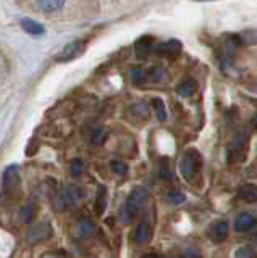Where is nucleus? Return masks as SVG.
Listing matches in <instances>:
<instances>
[{"label":"nucleus","mask_w":257,"mask_h":258,"mask_svg":"<svg viewBox=\"0 0 257 258\" xmlns=\"http://www.w3.org/2000/svg\"><path fill=\"white\" fill-rule=\"evenodd\" d=\"M142 258H159V256H157L156 253H146Z\"/></svg>","instance_id":"7c9ffc66"},{"label":"nucleus","mask_w":257,"mask_h":258,"mask_svg":"<svg viewBox=\"0 0 257 258\" xmlns=\"http://www.w3.org/2000/svg\"><path fill=\"white\" fill-rule=\"evenodd\" d=\"M181 50V44L178 40H168L165 44L160 45H154V52H157L159 55H176Z\"/></svg>","instance_id":"1a4fd4ad"},{"label":"nucleus","mask_w":257,"mask_h":258,"mask_svg":"<svg viewBox=\"0 0 257 258\" xmlns=\"http://www.w3.org/2000/svg\"><path fill=\"white\" fill-rule=\"evenodd\" d=\"M209 237L212 239V242L219 244V242H223L228 237V223L227 221H215L211 229H209Z\"/></svg>","instance_id":"20e7f679"},{"label":"nucleus","mask_w":257,"mask_h":258,"mask_svg":"<svg viewBox=\"0 0 257 258\" xmlns=\"http://www.w3.org/2000/svg\"><path fill=\"white\" fill-rule=\"evenodd\" d=\"M104 208H106V187H100L97 194V212L102 213Z\"/></svg>","instance_id":"bb28decb"},{"label":"nucleus","mask_w":257,"mask_h":258,"mask_svg":"<svg viewBox=\"0 0 257 258\" xmlns=\"http://www.w3.org/2000/svg\"><path fill=\"white\" fill-rule=\"evenodd\" d=\"M199 2H207V0H199Z\"/></svg>","instance_id":"473e14b6"},{"label":"nucleus","mask_w":257,"mask_h":258,"mask_svg":"<svg viewBox=\"0 0 257 258\" xmlns=\"http://www.w3.org/2000/svg\"><path fill=\"white\" fill-rule=\"evenodd\" d=\"M81 52V42L79 40H75V42H70L63 47V50L59 53V61H70L71 58H75V56Z\"/></svg>","instance_id":"0eeeda50"},{"label":"nucleus","mask_w":257,"mask_h":258,"mask_svg":"<svg viewBox=\"0 0 257 258\" xmlns=\"http://www.w3.org/2000/svg\"><path fill=\"white\" fill-rule=\"evenodd\" d=\"M150 239V228L147 223H141L138 228L134 231V240L138 242L139 245L142 244H147Z\"/></svg>","instance_id":"2eb2a0df"},{"label":"nucleus","mask_w":257,"mask_h":258,"mask_svg":"<svg viewBox=\"0 0 257 258\" xmlns=\"http://www.w3.org/2000/svg\"><path fill=\"white\" fill-rule=\"evenodd\" d=\"M202 163V158H200V153L196 149H189L186 153L183 155L180 160V173L186 181H191L194 177Z\"/></svg>","instance_id":"f03ea898"},{"label":"nucleus","mask_w":257,"mask_h":258,"mask_svg":"<svg viewBox=\"0 0 257 258\" xmlns=\"http://www.w3.org/2000/svg\"><path fill=\"white\" fill-rule=\"evenodd\" d=\"M130 78H131V83H133L134 86H142V84H146V81H147L146 71L141 70V68H134V70L130 73Z\"/></svg>","instance_id":"4be33fe9"},{"label":"nucleus","mask_w":257,"mask_h":258,"mask_svg":"<svg viewBox=\"0 0 257 258\" xmlns=\"http://www.w3.org/2000/svg\"><path fill=\"white\" fill-rule=\"evenodd\" d=\"M241 40L247 45L257 44V29H247L244 32H241Z\"/></svg>","instance_id":"b1692460"},{"label":"nucleus","mask_w":257,"mask_h":258,"mask_svg":"<svg viewBox=\"0 0 257 258\" xmlns=\"http://www.w3.org/2000/svg\"><path fill=\"white\" fill-rule=\"evenodd\" d=\"M130 111H131V115L134 116V118H138V119H146L147 116H149V105L146 103V102H136V103H133L131 105V108H130Z\"/></svg>","instance_id":"f3484780"},{"label":"nucleus","mask_w":257,"mask_h":258,"mask_svg":"<svg viewBox=\"0 0 257 258\" xmlns=\"http://www.w3.org/2000/svg\"><path fill=\"white\" fill-rule=\"evenodd\" d=\"M196 83L192 79H184L181 84H178V87H176V92H178V95L181 97H189L196 92Z\"/></svg>","instance_id":"a211bd4d"},{"label":"nucleus","mask_w":257,"mask_h":258,"mask_svg":"<svg viewBox=\"0 0 257 258\" xmlns=\"http://www.w3.org/2000/svg\"><path fill=\"white\" fill-rule=\"evenodd\" d=\"M160 173H162V177H165V179H172V171H170V168H168L167 165L162 166V169H160Z\"/></svg>","instance_id":"c85d7f7f"},{"label":"nucleus","mask_w":257,"mask_h":258,"mask_svg":"<svg viewBox=\"0 0 257 258\" xmlns=\"http://www.w3.org/2000/svg\"><path fill=\"white\" fill-rule=\"evenodd\" d=\"M167 202H168V204H172V205H181V204L186 202V196H184L181 190L173 189V190H170L167 194Z\"/></svg>","instance_id":"aec40b11"},{"label":"nucleus","mask_w":257,"mask_h":258,"mask_svg":"<svg viewBox=\"0 0 257 258\" xmlns=\"http://www.w3.org/2000/svg\"><path fill=\"white\" fill-rule=\"evenodd\" d=\"M110 166H112V171L117 173V174H125L128 171V166L123 163L122 160H114Z\"/></svg>","instance_id":"a878e982"},{"label":"nucleus","mask_w":257,"mask_h":258,"mask_svg":"<svg viewBox=\"0 0 257 258\" xmlns=\"http://www.w3.org/2000/svg\"><path fill=\"white\" fill-rule=\"evenodd\" d=\"M152 107H154L156 111V116L159 121H165L167 119V108H165V103L162 99H154L152 100Z\"/></svg>","instance_id":"412c9836"},{"label":"nucleus","mask_w":257,"mask_h":258,"mask_svg":"<svg viewBox=\"0 0 257 258\" xmlns=\"http://www.w3.org/2000/svg\"><path fill=\"white\" fill-rule=\"evenodd\" d=\"M152 50H154V45H152L150 37H141L139 40H136V44H134L136 56H139V58H147Z\"/></svg>","instance_id":"6e6552de"},{"label":"nucleus","mask_w":257,"mask_h":258,"mask_svg":"<svg viewBox=\"0 0 257 258\" xmlns=\"http://www.w3.org/2000/svg\"><path fill=\"white\" fill-rule=\"evenodd\" d=\"M60 196H62L63 202H65V205L71 207V205H76L78 202L83 199V192L79 187H76V185H68V187L60 194Z\"/></svg>","instance_id":"39448f33"},{"label":"nucleus","mask_w":257,"mask_h":258,"mask_svg":"<svg viewBox=\"0 0 257 258\" xmlns=\"http://www.w3.org/2000/svg\"><path fill=\"white\" fill-rule=\"evenodd\" d=\"M65 4V0H37V7L44 13H55Z\"/></svg>","instance_id":"ddd939ff"},{"label":"nucleus","mask_w":257,"mask_h":258,"mask_svg":"<svg viewBox=\"0 0 257 258\" xmlns=\"http://www.w3.org/2000/svg\"><path fill=\"white\" fill-rule=\"evenodd\" d=\"M254 226H255V218L251 213H239L235 220V229L239 232L252 229Z\"/></svg>","instance_id":"423d86ee"},{"label":"nucleus","mask_w":257,"mask_h":258,"mask_svg":"<svg viewBox=\"0 0 257 258\" xmlns=\"http://www.w3.org/2000/svg\"><path fill=\"white\" fill-rule=\"evenodd\" d=\"M83 169H84V163H83V160H79V158H75L73 161H71V166H70V171L73 176H79L83 173Z\"/></svg>","instance_id":"393cba45"},{"label":"nucleus","mask_w":257,"mask_h":258,"mask_svg":"<svg viewBox=\"0 0 257 258\" xmlns=\"http://www.w3.org/2000/svg\"><path fill=\"white\" fill-rule=\"evenodd\" d=\"M4 184H5L9 189L17 187V185L20 184V171H18V166H17V165H13V166H10V168H7L5 176H4Z\"/></svg>","instance_id":"f8f14e48"},{"label":"nucleus","mask_w":257,"mask_h":258,"mask_svg":"<svg viewBox=\"0 0 257 258\" xmlns=\"http://www.w3.org/2000/svg\"><path fill=\"white\" fill-rule=\"evenodd\" d=\"M76 231L81 237H91L94 231H95V226L91 220H87V218H83V220H79L78 224H76Z\"/></svg>","instance_id":"dca6fc26"},{"label":"nucleus","mask_w":257,"mask_h":258,"mask_svg":"<svg viewBox=\"0 0 257 258\" xmlns=\"http://www.w3.org/2000/svg\"><path fill=\"white\" fill-rule=\"evenodd\" d=\"M34 212H36V204H34V200H26L25 202V205H21L20 208V221L23 224H28L33 221V218H34Z\"/></svg>","instance_id":"9d476101"},{"label":"nucleus","mask_w":257,"mask_h":258,"mask_svg":"<svg viewBox=\"0 0 257 258\" xmlns=\"http://www.w3.org/2000/svg\"><path fill=\"white\" fill-rule=\"evenodd\" d=\"M184 258H200V253L197 252V250H186L184 252Z\"/></svg>","instance_id":"c756f323"},{"label":"nucleus","mask_w":257,"mask_h":258,"mask_svg":"<svg viewBox=\"0 0 257 258\" xmlns=\"http://www.w3.org/2000/svg\"><path fill=\"white\" fill-rule=\"evenodd\" d=\"M239 199L247 202V204H254L257 202V185L255 184H244L239 189Z\"/></svg>","instance_id":"9b49d317"},{"label":"nucleus","mask_w":257,"mask_h":258,"mask_svg":"<svg viewBox=\"0 0 257 258\" xmlns=\"http://www.w3.org/2000/svg\"><path fill=\"white\" fill-rule=\"evenodd\" d=\"M52 234V228H50V223L42 221V223H37L36 226H33L28 234H26V240L29 244H37V242H42L47 237H50Z\"/></svg>","instance_id":"7ed1b4c3"},{"label":"nucleus","mask_w":257,"mask_h":258,"mask_svg":"<svg viewBox=\"0 0 257 258\" xmlns=\"http://www.w3.org/2000/svg\"><path fill=\"white\" fill-rule=\"evenodd\" d=\"M235 258H252V248L251 247H239L235 252Z\"/></svg>","instance_id":"cd10ccee"},{"label":"nucleus","mask_w":257,"mask_h":258,"mask_svg":"<svg viewBox=\"0 0 257 258\" xmlns=\"http://www.w3.org/2000/svg\"><path fill=\"white\" fill-rule=\"evenodd\" d=\"M146 76H147V81H150V83H160V81L165 78V70L160 67H150L146 71Z\"/></svg>","instance_id":"6ab92c4d"},{"label":"nucleus","mask_w":257,"mask_h":258,"mask_svg":"<svg viewBox=\"0 0 257 258\" xmlns=\"http://www.w3.org/2000/svg\"><path fill=\"white\" fill-rule=\"evenodd\" d=\"M21 28L25 29L28 34H33V36H42L44 34V26H42V24H39L37 21L29 20V18L21 20Z\"/></svg>","instance_id":"4468645a"},{"label":"nucleus","mask_w":257,"mask_h":258,"mask_svg":"<svg viewBox=\"0 0 257 258\" xmlns=\"http://www.w3.org/2000/svg\"><path fill=\"white\" fill-rule=\"evenodd\" d=\"M106 139H107V131L104 127H97L91 136L92 145H102L104 142H106Z\"/></svg>","instance_id":"5701e85b"},{"label":"nucleus","mask_w":257,"mask_h":258,"mask_svg":"<svg viewBox=\"0 0 257 258\" xmlns=\"http://www.w3.org/2000/svg\"><path fill=\"white\" fill-rule=\"evenodd\" d=\"M254 126H255V129H257V113L254 115Z\"/></svg>","instance_id":"2f4dec72"},{"label":"nucleus","mask_w":257,"mask_h":258,"mask_svg":"<svg viewBox=\"0 0 257 258\" xmlns=\"http://www.w3.org/2000/svg\"><path fill=\"white\" fill-rule=\"evenodd\" d=\"M147 199H149V190L146 187H134L126 199L125 210H123V221L130 223L133 218L138 215L139 210L144 207Z\"/></svg>","instance_id":"f257e3e1"}]
</instances>
